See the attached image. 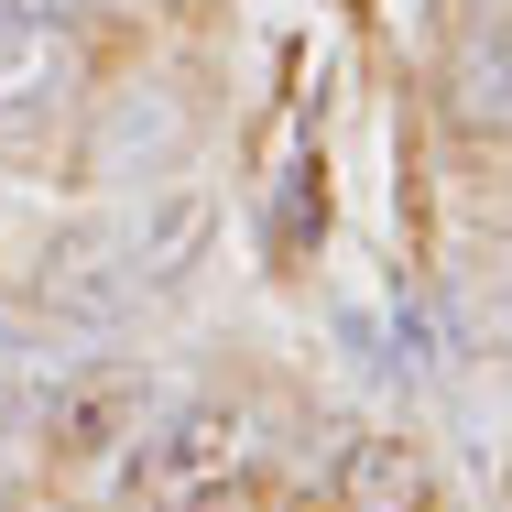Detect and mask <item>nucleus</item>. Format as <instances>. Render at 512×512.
<instances>
[{
    "label": "nucleus",
    "instance_id": "obj_5",
    "mask_svg": "<svg viewBox=\"0 0 512 512\" xmlns=\"http://www.w3.org/2000/svg\"><path fill=\"white\" fill-rule=\"evenodd\" d=\"M131 240V273H142V295H164V284H186L207 262V240H218V197H207L197 175H175V186H153L142 218L120 229Z\"/></svg>",
    "mask_w": 512,
    "mask_h": 512
},
{
    "label": "nucleus",
    "instance_id": "obj_9",
    "mask_svg": "<svg viewBox=\"0 0 512 512\" xmlns=\"http://www.w3.org/2000/svg\"><path fill=\"white\" fill-rule=\"evenodd\" d=\"M109 0H0V33H77V22H99Z\"/></svg>",
    "mask_w": 512,
    "mask_h": 512
},
{
    "label": "nucleus",
    "instance_id": "obj_1",
    "mask_svg": "<svg viewBox=\"0 0 512 512\" xmlns=\"http://www.w3.org/2000/svg\"><path fill=\"white\" fill-rule=\"evenodd\" d=\"M240 480H251V414L229 404V393H197V404L153 414L131 436V491H142V512H197L218 491H240Z\"/></svg>",
    "mask_w": 512,
    "mask_h": 512
},
{
    "label": "nucleus",
    "instance_id": "obj_6",
    "mask_svg": "<svg viewBox=\"0 0 512 512\" xmlns=\"http://www.w3.org/2000/svg\"><path fill=\"white\" fill-rule=\"evenodd\" d=\"M186 153V109L175 88H120L99 109V131H88V175L99 186H131V175H153V164H175Z\"/></svg>",
    "mask_w": 512,
    "mask_h": 512
},
{
    "label": "nucleus",
    "instance_id": "obj_4",
    "mask_svg": "<svg viewBox=\"0 0 512 512\" xmlns=\"http://www.w3.org/2000/svg\"><path fill=\"white\" fill-rule=\"evenodd\" d=\"M142 414L153 393L131 382V371H55V404H44V447L66 458V469H88V458H131V436H142Z\"/></svg>",
    "mask_w": 512,
    "mask_h": 512
},
{
    "label": "nucleus",
    "instance_id": "obj_7",
    "mask_svg": "<svg viewBox=\"0 0 512 512\" xmlns=\"http://www.w3.org/2000/svg\"><path fill=\"white\" fill-rule=\"evenodd\" d=\"M436 480H425V447L414 436H349L338 447V512H425Z\"/></svg>",
    "mask_w": 512,
    "mask_h": 512
},
{
    "label": "nucleus",
    "instance_id": "obj_10",
    "mask_svg": "<svg viewBox=\"0 0 512 512\" xmlns=\"http://www.w3.org/2000/svg\"><path fill=\"white\" fill-rule=\"evenodd\" d=\"M480 327H491V338H502V349H512V273H502V284H491V295H480Z\"/></svg>",
    "mask_w": 512,
    "mask_h": 512
},
{
    "label": "nucleus",
    "instance_id": "obj_3",
    "mask_svg": "<svg viewBox=\"0 0 512 512\" xmlns=\"http://www.w3.org/2000/svg\"><path fill=\"white\" fill-rule=\"evenodd\" d=\"M436 109H447L458 142H512V11H469V22L447 33Z\"/></svg>",
    "mask_w": 512,
    "mask_h": 512
},
{
    "label": "nucleus",
    "instance_id": "obj_2",
    "mask_svg": "<svg viewBox=\"0 0 512 512\" xmlns=\"http://www.w3.org/2000/svg\"><path fill=\"white\" fill-rule=\"evenodd\" d=\"M33 306L55 316V327H120V316L142 306V273H131V240L120 229H55L44 251H33Z\"/></svg>",
    "mask_w": 512,
    "mask_h": 512
},
{
    "label": "nucleus",
    "instance_id": "obj_8",
    "mask_svg": "<svg viewBox=\"0 0 512 512\" xmlns=\"http://www.w3.org/2000/svg\"><path fill=\"white\" fill-rule=\"evenodd\" d=\"M66 99V33H0V131Z\"/></svg>",
    "mask_w": 512,
    "mask_h": 512
}]
</instances>
